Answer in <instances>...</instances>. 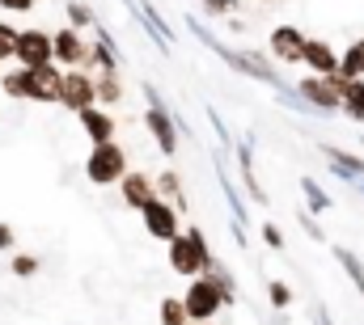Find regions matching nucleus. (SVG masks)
Here are the masks:
<instances>
[{
  "label": "nucleus",
  "instance_id": "17",
  "mask_svg": "<svg viewBox=\"0 0 364 325\" xmlns=\"http://www.w3.org/2000/svg\"><path fill=\"white\" fill-rule=\"evenodd\" d=\"M339 114H348V119L364 123V77L348 81V89L339 93Z\"/></svg>",
  "mask_w": 364,
  "mask_h": 325
},
{
  "label": "nucleus",
  "instance_id": "24",
  "mask_svg": "<svg viewBox=\"0 0 364 325\" xmlns=\"http://www.w3.org/2000/svg\"><path fill=\"white\" fill-rule=\"evenodd\" d=\"M339 72L343 77H364V55H360V43H348V51H339Z\"/></svg>",
  "mask_w": 364,
  "mask_h": 325
},
{
  "label": "nucleus",
  "instance_id": "2",
  "mask_svg": "<svg viewBox=\"0 0 364 325\" xmlns=\"http://www.w3.org/2000/svg\"><path fill=\"white\" fill-rule=\"evenodd\" d=\"M182 309H186L191 325L212 321V317H220V309H225V296H220V287H216L208 275H195V279L186 283V292H182Z\"/></svg>",
  "mask_w": 364,
  "mask_h": 325
},
{
  "label": "nucleus",
  "instance_id": "14",
  "mask_svg": "<svg viewBox=\"0 0 364 325\" xmlns=\"http://www.w3.org/2000/svg\"><path fill=\"white\" fill-rule=\"evenodd\" d=\"M77 119H81V127H85V136H90L93 144L114 140V114H110V110H102V106H85V110H77Z\"/></svg>",
  "mask_w": 364,
  "mask_h": 325
},
{
  "label": "nucleus",
  "instance_id": "15",
  "mask_svg": "<svg viewBox=\"0 0 364 325\" xmlns=\"http://www.w3.org/2000/svg\"><path fill=\"white\" fill-rule=\"evenodd\" d=\"M322 157L335 165V177H343V182H360L364 177V157H356V153H343L335 144H322Z\"/></svg>",
  "mask_w": 364,
  "mask_h": 325
},
{
  "label": "nucleus",
  "instance_id": "30",
  "mask_svg": "<svg viewBox=\"0 0 364 325\" xmlns=\"http://www.w3.org/2000/svg\"><path fill=\"white\" fill-rule=\"evenodd\" d=\"M267 296H272L275 309H288V304H292V292H288L284 283H267Z\"/></svg>",
  "mask_w": 364,
  "mask_h": 325
},
{
  "label": "nucleus",
  "instance_id": "6",
  "mask_svg": "<svg viewBox=\"0 0 364 325\" xmlns=\"http://www.w3.org/2000/svg\"><path fill=\"white\" fill-rule=\"evenodd\" d=\"M51 60H55L60 68H85V60H90L85 34H81L77 26H60V30L51 34Z\"/></svg>",
  "mask_w": 364,
  "mask_h": 325
},
{
  "label": "nucleus",
  "instance_id": "5",
  "mask_svg": "<svg viewBox=\"0 0 364 325\" xmlns=\"http://www.w3.org/2000/svg\"><path fill=\"white\" fill-rule=\"evenodd\" d=\"M64 110H85L97 106V89H93V72L90 68H64V81H60V97H55Z\"/></svg>",
  "mask_w": 364,
  "mask_h": 325
},
{
  "label": "nucleus",
  "instance_id": "23",
  "mask_svg": "<svg viewBox=\"0 0 364 325\" xmlns=\"http://www.w3.org/2000/svg\"><path fill=\"white\" fill-rule=\"evenodd\" d=\"M335 262L352 275V283H356V292L364 296V266H360V258L352 253V249H343V245H335Z\"/></svg>",
  "mask_w": 364,
  "mask_h": 325
},
{
  "label": "nucleus",
  "instance_id": "7",
  "mask_svg": "<svg viewBox=\"0 0 364 325\" xmlns=\"http://www.w3.org/2000/svg\"><path fill=\"white\" fill-rule=\"evenodd\" d=\"M292 93L309 106V114H339V89H331L326 77H301Z\"/></svg>",
  "mask_w": 364,
  "mask_h": 325
},
{
  "label": "nucleus",
  "instance_id": "32",
  "mask_svg": "<svg viewBox=\"0 0 364 325\" xmlns=\"http://www.w3.org/2000/svg\"><path fill=\"white\" fill-rule=\"evenodd\" d=\"M263 241L272 245V249H284V233H279L275 224H263Z\"/></svg>",
  "mask_w": 364,
  "mask_h": 325
},
{
  "label": "nucleus",
  "instance_id": "35",
  "mask_svg": "<svg viewBox=\"0 0 364 325\" xmlns=\"http://www.w3.org/2000/svg\"><path fill=\"white\" fill-rule=\"evenodd\" d=\"M199 325H220V321H216V317H212V321H199Z\"/></svg>",
  "mask_w": 364,
  "mask_h": 325
},
{
  "label": "nucleus",
  "instance_id": "11",
  "mask_svg": "<svg viewBox=\"0 0 364 325\" xmlns=\"http://www.w3.org/2000/svg\"><path fill=\"white\" fill-rule=\"evenodd\" d=\"M301 64H305L314 77H331V72L339 68V51H335V43H326V38H305Z\"/></svg>",
  "mask_w": 364,
  "mask_h": 325
},
{
  "label": "nucleus",
  "instance_id": "38",
  "mask_svg": "<svg viewBox=\"0 0 364 325\" xmlns=\"http://www.w3.org/2000/svg\"><path fill=\"white\" fill-rule=\"evenodd\" d=\"M272 4H275V0H272Z\"/></svg>",
  "mask_w": 364,
  "mask_h": 325
},
{
  "label": "nucleus",
  "instance_id": "8",
  "mask_svg": "<svg viewBox=\"0 0 364 325\" xmlns=\"http://www.w3.org/2000/svg\"><path fill=\"white\" fill-rule=\"evenodd\" d=\"M140 216H144V228H149L153 241H170V237H178L182 233V211L174 207V203H166L161 194H157Z\"/></svg>",
  "mask_w": 364,
  "mask_h": 325
},
{
  "label": "nucleus",
  "instance_id": "34",
  "mask_svg": "<svg viewBox=\"0 0 364 325\" xmlns=\"http://www.w3.org/2000/svg\"><path fill=\"white\" fill-rule=\"evenodd\" d=\"M9 245H13V233H9V228L0 224V249H9Z\"/></svg>",
  "mask_w": 364,
  "mask_h": 325
},
{
  "label": "nucleus",
  "instance_id": "39",
  "mask_svg": "<svg viewBox=\"0 0 364 325\" xmlns=\"http://www.w3.org/2000/svg\"><path fill=\"white\" fill-rule=\"evenodd\" d=\"M360 144H364V140H360Z\"/></svg>",
  "mask_w": 364,
  "mask_h": 325
},
{
  "label": "nucleus",
  "instance_id": "1",
  "mask_svg": "<svg viewBox=\"0 0 364 325\" xmlns=\"http://www.w3.org/2000/svg\"><path fill=\"white\" fill-rule=\"evenodd\" d=\"M208 237L199 233V228H182L178 237H170L166 241V262H170V270L182 275V279H195V275H203L208 270Z\"/></svg>",
  "mask_w": 364,
  "mask_h": 325
},
{
  "label": "nucleus",
  "instance_id": "26",
  "mask_svg": "<svg viewBox=\"0 0 364 325\" xmlns=\"http://www.w3.org/2000/svg\"><path fill=\"white\" fill-rule=\"evenodd\" d=\"M157 317H161V325H191L186 309H182V300H174V296H166V300H161Z\"/></svg>",
  "mask_w": 364,
  "mask_h": 325
},
{
  "label": "nucleus",
  "instance_id": "31",
  "mask_svg": "<svg viewBox=\"0 0 364 325\" xmlns=\"http://www.w3.org/2000/svg\"><path fill=\"white\" fill-rule=\"evenodd\" d=\"M34 4H38V0H0V9H4V13H30Z\"/></svg>",
  "mask_w": 364,
  "mask_h": 325
},
{
  "label": "nucleus",
  "instance_id": "12",
  "mask_svg": "<svg viewBox=\"0 0 364 325\" xmlns=\"http://www.w3.org/2000/svg\"><path fill=\"white\" fill-rule=\"evenodd\" d=\"M119 190H123V203H127L132 211H144V207L157 199V182H153L149 173H123V177H119Z\"/></svg>",
  "mask_w": 364,
  "mask_h": 325
},
{
  "label": "nucleus",
  "instance_id": "9",
  "mask_svg": "<svg viewBox=\"0 0 364 325\" xmlns=\"http://www.w3.org/2000/svg\"><path fill=\"white\" fill-rule=\"evenodd\" d=\"M305 38H309V34H301V26L279 21V26H272V34H267V55L279 60V64H301Z\"/></svg>",
  "mask_w": 364,
  "mask_h": 325
},
{
  "label": "nucleus",
  "instance_id": "16",
  "mask_svg": "<svg viewBox=\"0 0 364 325\" xmlns=\"http://www.w3.org/2000/svg\"><path fill=\"white\" fill-rule=\"evenodd\" d=\"M85 68H97V72H119V51H114V43H110V34L97 26V43H90V60H85Z\"/></svg>",
  "mask_w": 364,
  "mask_h": 325
},
{
  "label": "nucleus",
  "instance_id": "25",
  "mask_svg": "<svg viewBox=\"0 0 364 325\" xmlns=\"http://www.w3.org/2000/svg\"><path fill=\"white\" fill-rule=\"evenodd\" d=\"M301 194H305V203H309V211H331V194L314 182V177H301Z\"/></svg>",
  "mask_w": 364,
  "mask_h": 325
},
{
  "label": "nucleus",
  "instance_id": "36",
  "mask_svg": "<svg viewBox=\"0 0 364 325\" xmlns=\"http://www.w3.org/2000/svg\"><path fill=\"white\" fill-rule=\"evenodd\" d=\"M356 43H360V55H364V38H356Z\"/></svg>",
  "mask_w": 364,
  "mask_h": 325
},
{
  "label": "nucleus",
  "instance_id": "13",
  "mask_svg": "<svg viewBox=\"0 0 364 325\" xmlns=\"http://www.w3.org/2000/svg\"><path fill=\"white\" fill-rule=\"evenodd\" d=\"M30 101H55L60 97V81H64V68L51 60V64H38V68H30Z\"/></svg>",
  "mask_w": 364,
  "mask_h": 325
},
{
  "label": "nucleus",
  "instance_id": "37",
  "mask_svg": "<svg viewBox=\"0 0 364 325\" xmlns=\"http://www.w3.org/2000/svg\"><path fill=\"white\" fill-rule=\"evenodd\" d=\"M356 186H360V194H364V182H356Z\"/></svg>",
  "mask_w": 364,
  "mask_h": 325
},
{
  "label": "nucleus",
  "instance_id": "19",
  "mask_svg": "<svg viewBox=\"0 0 364 325\" xmlns=\"http://www.w3.org/2000/svg\"><path fill=\"white\" fill-rule=\"evenodd\" d=\"M0 89L9 93V97H17V101H26L30 97V89H34V81H30V68H9V72H0Z\"/></svg>",
  "mask_w": 364,
  "mask_h": 325
},
{
  "label": "nucleus",
  "instance_id": "29",
  "mask_svg": "<svg viewBox=\"0 0 364 325\" xmlns=\"http://www.w3.org/2000/svg\"><path fill=\"white\" fill-rule=\"evenodd\" d=\"M203 4V13H212V17H229L233 9H237V0H199Z\"/></svg>",
  "mask_w": 364,
  "mask_h": 325
},
{
  "label": "nucleus",
  "instance_id": "33",
  "mask_svg": "<svg viewBox=\"0 0 364 325\" xmlns=\"http://www.w3.org/2000/svg\"><path fill=\"white\" fill-rule=\"evenodd\" d=\"M13 270H17V275H34V270H38V262H34V258H17V262H13Z\"/></svg>",
  "mask_w": 364,
  "mask_h": 325
},
{
  "label": "nucleus",
  "instance_id": "20",
  "mask_svg": "<svg viewBox=\"0 0 364 325\" xmlns=\"http://www.w3.org/2000/svg\"><path fill=\"white\" fill-rule=\"evenodd\" d=\"M216 287H220V296H225V304H233L237 300V283H233V275H229V266L220 262V258H208V270H203Z\"/></svg>",
  "mask_w": 364,
  "mask_h": 325
},
{
  "label": "nucleus",
  "instance_id": "22",
  "mask_svg": "<svg viewBox=\"0 0 364 325\" xmlns=\"http://www.w3.org/2000/svg\"><path fill=\"white\" fill-rule=\"evenodd\" d=\"M233 153H237V161H242V182H246V190H250L259 203H267V190L259 186V177H255V165H250V144H233Z\"/></svg>",
  "mask_w": 364,
  "mask_h": 325
},
{
  "label": "nucleus",
  "instance_id": "4",
  "mask_svg": "<svg viewBox=\"0 0 364 325\" xmlns=\"http://www.w3.org/2000/svg\"><path fill=\"white\" fill-rule=\"evenodd\" d=\"M144 97H149V110H144V127L153 131L157 148H161L166 157H174V153H178V123H174V114L166 110V101H161V93H157L153 84H144Z\"/></svg>",
  "mask_w": 364,
  "mask_h": 325
},
{
  "label": "nucleus",
  "instance_id": "18",
  "mask_svg": "<svg viewBox=\"0 0 364 325\" xmlns=\"http://www.w3.org/2000/svg\"><path fill=\"white\" fill-rule=\"evenodd\" d=\"M93 89H97V106H119V101H123V81H119V72H93Z\"/></svg>",
  "mask_w": 364,
  "mask_h": 325
},
{
  "label": "nucleus",
  "instance_id": "10",
  "mask_svg": "<svg viewBox=\"0 0 364 325\" xmlns=\"http://www.w3.org/2000/svg\"><path fill=\"white\" fill-rule=\"evenodd\" d=\"M13 60L21 68H38V64H51V34L47 30H17V47H13Z\"/></svg>",
  "mask_w": 364,
  "mask_h": 325
},
{
  "label": "nucleus",
  "instance_id": "27",
  "mask_svg": "<svg viewBox=\"0 0 364 325\" xmlns=\"http://www.w3.org/2000/svg\"><path fill=\"white\" fill-rule=\"evenodd\" d=\"M68 26H77V30H85V26H93V13H90V4H81V0H73V4H68Z\"/></svg>",
  "mask_w": 364,
  "mask_h": 325
},
{
  "label": "nucleus",
  "instance_id": "3",
  "mask_svg": "<svg viewBox=\"0 0 364 325\" xmlns=\"http://www.w3.org/2000/svg\"><path fill=\"white\" fill-rule=\"evenodd\" d=\"M123 173H127V153H123V144H114V140L93 144L90 161H85V177H90L93 186H114Z\"/></svg>",
  "mask_w": 364,
  "mask_h": 325
},
{
  "label": "nucleus",
  "instance_id": "21",
  "mask_svg": "<svg viewBox=\"0 0 364 325\" xmlns=\"http://www.w3.org/2000/svg\"><path fill=\"white\" fill-rule=\"evenodd\" d=\"M153 182H157V194H161L166 203H174L178 211H186V194H182V182H178V173H174V169H166V173H157Z\"/></svg>",
  "mask_w": 364,
  "mask_h": 325
},
{
  "label": "nucleus",
  "instance_id": "28",
  "mask_svg": "<svg viewBox=\"0 0 364 325\" xmlns=\"http://www.w3.org/2000/svg\"><path fill=\"white\" fill-rule=\"evenodd\" d=\"M13 47H17V30H13L9 21H0V64L13 60Z\"/></svg>",
  "mask_w": 364,
  "mask_h": 325
}]
</instances>
